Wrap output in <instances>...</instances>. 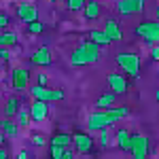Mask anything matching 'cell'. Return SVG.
I'll use <instances>...</instances> for the list:
<instances>
[{"instance_id":"30bf717a","label":"cell","mask_w":159,"mask_h":159,"mask_svg":"<svg viewBox=\"0 0 159 159\" xmlns=\"http://www.w3.org/2000/svg\"><path fill=\"white\" fill-rule=\"evenodd\" d=\"M106 83H108V89L115 91L117 96L125 93L129 89V83H127V74H121V72H110L106 76Z\"/></svg>"},{"instance_id":"5b68a950","label":"cell","mask_w":159,"mask_h":159,"mask_svg":"<svg viewBox=\"0 0 159 159\" xmlns=\"http://www.w3.org/2000/svg\"><path fill=\"white\" fill-rule=\"evenodd\" d=\"M30 89V96L34 100H45V102H57V100H64V91L61 89H51V87L47 85H32V87H28Z\"/></svg>"},{"instance_id":"8d00e7d4","label":"cell","mask_w":159,"mask_h":159,"mask_svg":"<svg viewBox=\"0 0 159 159\" xmlns=\"http://www.w3.org/2000/svg\"><path fill=\"white\" fill-rule=\"evenodd\" d=\"M155 15H157V17H159V7H157V9H155Z\"/></svg>"},{"instance_id":"83f0119b","label":"cell","mask_w":159,"mask_h":159,"mask_svg":"<svg viewBox=\"0 0 159 159\" xmlns=\"http://www.w3.org/2000/svg\"><path fill=\"white\" fill-rule=\"evenodd\" d=\"M30 140H32V144H34V147H45V144L49 142V140H47L43 134H32V138H30Z\"/></svg>"},{"instance_id":"8fae6325","label":"cell","mask_w":159,"mask_h":159,"mask_svg":"<svg viewBox=\"0 0 159 159\" xmlns=\"http://www.w3.org/2000/svg\"><path fill=\"white\" fill-rule=\"evenodd\" d=\"M15 15H17L19 21H24V24L28 25L30 21H36L38 19V9L32 4V2H21V4H17Z\"/></svg>"},{"instance_id":"9a60e30c","label":"cell","mask_w":159,"mask_h":159,"mask_svg":"<svg viewBox=\"0 0 159 159\" xmlns=\"http://www.w3.org/2000/svg\"><path fill=\"white\" fill-rule=\"evenodd\" d=\"M83 15H85V19H89V21L102 17V4H100L98 0H87L85 9H83Z\"/></svg>"},{"instance_id":"6da1fadb","label":"cell","mask_w":159,"mask_h":159,"mask_svg":"<svg viewBox=\"0 0 159 159\" xmlns=\"http://www.w3.org/2000/svg\"><path fill=\"white\" fill-rule=\"evenodd\" d=\"M129 115V110L125 106H108V108H98L93 112L87 115V132L93 134V132H100V129H106V127H112L115 123H119L121 119H125Z\"/></svg>"},{"instance_id":"277c9868","label":"cell","mask_w":159,"mask_h":159,"mask_svg":"<svg viewBox=\"0 0 159 159\" xmlns=\"http://www.w3.org/2000/svg\"><path fill=\"white\" fill-rule=\"evenodd\" d=\"M134 34L138 38H142L148 45H157L159 43V21H144V24H138L134 30Z\"/></svg>"},{"instance_id":"4fadbf2b","label":"cell","mask_w":159,"mask_h":159,"mask_svg":"<svg viewBox=\"0 0 159 159\" xmlns=\"http://www.w3.org/2000/svg\"><path fill=\"white\" fill-rule=\"evenodd\" d=\"M51 61H53V55H51L49 47H38V49H34L32 55H30V64H32V66L45 68V66H51Z\"/></svg>"},{"instance_id":"3957f363","label":"cell","mask_w":159,"mask_h":159,"mask_svg":"<svg viewBox=\"0 0 159 159\" xmlns=\"http://www.w3.org/2000/svg\"><path fill=\"white\" fill-rule=\"evenodd\" d=\"M117 66H119V70L125 72L127 76H132V79H138V74H140V57L132 53V51H121V53H117Z\"/></svg>"},{"instance_id":"4316f807","label":"cell","mask_w":159,"mask_h":159,"mask_svg":"<svg viewBox=\"0 0 159 159\" xmlns=\"http://www.w3.org/2000/svg\"><path fill=\"white\" fill-rule=\"evenodd\" d=\"M43 30H45V24H43V21H38V19L28 24V32H30V34H40Z\"/></svg>"},{"instance_id":"4dcf8cb0","label":"cell","mask_w":159,"mask_h":159,"mask_svg":"<svg viewBox=\"0 0 159 159\" xmlns=\"http://www.w3.org/2000/svg\"><path fill=\"white\" fill-rule=\"evenodd\" d=\"M151 60H153V61H159V43L151 47Z\"/></svg>"},{"instance_id":"f35d334b","label":"cell","mask_w":159,"mask_h":159,"mask_svg":"<svg viewBox=\"0 0 159 159\" xmlns=\"http://www.w3.org/2000/svg\"><path fill=\"white\" fill-rule=\"evenodd\" d=\"M51 2H55V0H51Z\"/></svg>"},{"instance_id":"1f68e13d","label":"cell","mask_w":159,"mask_h":159,"mask_svg":"<svg viewBox=\"0 0 159 159\" xmlns=\"http://www.w3.org/2000/svg\"><path fill=\"white\" fill-rule=\"evenodd\" d=\"M36 83H38V85H47V74L40 72V74L36 76Z\"/></svg>"},{"instance_id":"7c38bea8","label":"cell","mask_w":159,"mask_h":159,"mask_svg":"<svg viewBox=\"0 0 159 159\" xmlns=\"http://www.w3.org/2000/svg\"><path fill=\"white\" fill-rule=\"evenodd\" d=\"M30 117H32V123H43L49 117V102H45V100H34V102L30 104Z\"/></svg>"},{"instance_id":"836d02e7","label":"cell","mask_w":159,"mask_h":159,"mask_svg":"<svg viewBox=\"0 0 159 159\" xmlns=\"http://www.w3.org/2000/svg\"><path fill=\"white\" fill-rule=\"evenodd\" d=\"M7 144V136H4V132L0 129V147H4Z\"/></svg>"},{"instance_id":"5bb4252c","label":"cell","mask_w":159,"mask_h":159,"mask_svg":"<svg viewBox=\"0 0 159 159\" xmlns=\"http://www.w3.org/2000/svg\"><path fill=\"white\" fill-rule=\"evenodd\" d=\"M102 30L106 32V36L110 38V43H119L123 38V30H121V25H119V21H117L115 17H106Z\"/></svg>"},{"instance_id":"e0dca14e","label":"cell","mask_w":159,"mask_h":159,"mask_svg":"<svg viewBox=\"0 0 159 159\" xmlns=\"http://www.w3.org/2000/svg\"><path fill=\"white\" fill-rule=\"evenodd\" d=\"M0 129L4 132L7 138H17L19 136V125H17V121H11V117H4L0 121Z\"/></svg>"},{"instance_id":"2e32d148","label":"cell","mask_w":159,"mask_h":159,"mask_svg":"<svg viewBox=\"0 0 159 159\" xmlns=\"http://www.w3.org/2000/svg\"><path fill=\"white\" fill-rule=\"evenodd\" d=\"M115 140H117V147L121 148V151L129 153V148H132V132L129 129H117Z\"/></svg>"},{"instance_id":"52a82bcc","label":"cell","mask_w":159,"mask_h":159,"mask_svg":"<svg viewBox=\"0 0 159 159\" xmlns=\"http://www.w3.org/2000/svg\"><path fill=\"white\" fill-rule=\"evenodd\" d=\"M72 144H74V151L79 155H87V153L93 151V138H91V134H87V132H74Z\"/></svg>"},{"instance_id":"cb8c5ba5","label":"cell","mask_w":159,"mask_h":159,"mask_svg":"<svg viewBox=\"0 0 159 159\" xmlns=\"http://www.w3.org/2000/svg\"><path fill=\"white\" fill-rule=\"evenodd\" d=\"M87 4V0H66V7H68V11H83Z\"/></svg>"},{"instance_id":"ba28073f","label":"cell","mask_w":159,"mask_h":159,"mask_svg":"<svg viewBox=\"0 0 159 159\" xmlns=\"http://www.w3.org/2000/svg\"><path fill=\"white\" fill-rule=\"evenodd\" d=\"M144 4H147V0H117V4H115V9L119 15H136V13H142L144 11Z\"/></svg>"},{"instance_id":"d590c367","label":"cell","mask_w":159,"mask_h":159,"mask_svg":"<svg viewBox=\"0 0 159 159\" xmlns=\"http://www.w3.org/2000/svg\"><path fill=\"white\" fill-rule=\"evenodd\" d=\"M155 100H157V102H159V89H157V91H155Z\"/></svg>"},{"instance_id":"f1b7e54d","label":"cell","mask_w":159,"mask_h":159,"mask_svg":"<svg viewBox=\"0 0 159 159\" xmlns=\"http://www.w3.org/2000/svg\"><path fill=\"white\" fill-rule=\"evenodd\" d=\"M9 24H11V17H9L7 13H0V30L9 28Z\"/></svg>"},{"instance_id":"f546056e","label":"cell","mask_w":159,"mask_h":159,"mask_svg":"<svg viewBox=\"0 0 159 159\" xmlns=\"http://www.w3.org/2000/svg\"><path fill=\"white\" fill-rule=\"evenodd\" d=\"M11 53H9V47H0V61H9Z\"/></svg>"},{"instance_id":"603a6c76","label":"cell","mask_w":159,"mask_h":159,"mask_svg":"<svg viewBox=\"0 0 159 159\" xmlns=\"http://www.w3.org/2000/svg\"><path fill=\"white\" fill-rule=\"evenodd\" d=\"M89 38H91L96 45H100V47L110 45V38L106 36V32H104V30H91V32H89Z\"/></svg>"},{"instance_id":"d4e9b609","label":"cell","mask_w":159,"mask_h":159,"mask_svg":"<svg viewBox=\"0 0 159 159\" xmlns=\"http://www.w3.org/2000/svg\"><path fill=\"white\" fill-rule=\"evenodd\" d=\"M108 129L110 127H106V129H100L98 132V142H100V147L102 148H106V147H110V136H108Z\"/></svg>"},{"instance_id":"d6a6232c","label":"cell","mask_w":159,"mask_h":159,"mask_svg":"<svg viewBox=\"0 0 159 159\" xmlns=\"http://www.w3.org/2000/svg\"><path fill=\"white\" fill-rule=\"evenodd\" d=\"M17 159H28V151H25V148L17 151Z\"/></svg>"},{"instance_id":"e575fe53","label":"cell","mask_w":159,"mask_h":159,"mask_svg":"<svg viewBox=\"0 0 159 159\" xmlns=\"http://www.w3.org/2000/svg\"><path fill=\"white\" fill-rule=\"evenodd\" d=\"M9 157V153H7V148L4 147H0V159H7Z\"/></svg>"},{"instance_id":"9c48e42d","label":"cell","mask_w":159,"mask_h":159,"mask_svg":"<svg viewBox=\"0 0 159 159\" xmlns=\"http://www.w3.org/2000/svg\"><path fill=\"white\" fill-rule=\"evenodd\" d=\"M134 159H144L148 155V138L142 134H132V148H129Z\"/></svg>"},{"instance_id":"7402d4cb","label":"cell","mask_w":159,"mask_h":159,"mask_svg":"<svg viewBox=\"0 0 159 159\" xmlns=\"http://www.w3.org/2000/svg\"><path fill=\"white\" fill-rule=\"evenodd\" d=\"M115 100H117V93L115 91H106V93H102L98 100H96V106L98 108H108L115 104Z\"/></svg>"},{"instance_id":"ffe728a7","label":"cell","mask_w":159,"mask_h":159,"mask_svg":"<svg viewBox=\"0 0 159 159\" xmlns=\"http://www.w3.org/2000/svg\"><path fill=\"white\" fill-rule=\"evenodd\" d=\"M49 144H60V147H72V134H66V132H60V134H53L49 140Z\"/></svg>"},{"instance_id":"44dd1931","label":"cell","mask_w":159,"mask_h":159,"mask_svg":"<svg viewBox=\"0 0 159 159\" xmlns=\"http://www.w3.org/2000/svg\"><path fill=\"white\" fill-rule=\"evenodd\" d=\"M17 125L19 127H28L30 123H32V117H30V106H19V110H17Z\"/></svg>"},{"instance_id":"d6986e66","label":"cell","mask_w":159,"mask_h":159,"mask_svg":"<svg viewBox=\"0 0 159 159\" xmlns=\"http://www.w3.org/2000/svg\"><path fill=\"white\" fill-rule=\"evenodd\" d=\"M19 106H21V102H19V98H15V96H11V98H7V102H4V117H15L17 115V110H19Z\"/></svg>"},{"instance_id":"8992f818","label":"cell","mask_w":159,"mask_h":159,"mask_svg":"<svg viewBox=\"0 0 159 159\" xmlns=\"http://www.w3.org/2000/svg\"><path fill=\"white\" fill-rule=\"evenodd\" d=\"M11 87L15 91H24L30 87V70L24 66H15L11 72Z\"/></svg>"},{"instance_id":"484cf974","label":"cell","mask_w":159,"mask_h":159,"mask_svg":"<svg viewBox=\"0 0 159 159\" xmlns=\"http://www.w3.org/2000/svg\"><path fill=\"white\" fill-rule=\"evenodd\" d=\"M68 147H60V144H51V157L53 159H64Z\"/></svg>"},{"instance_id":"ac0fdd59","label":"cell","mask_w":159,"mask_h":159,"mask_svg":"<svg viewBox=\"0 0 159 159\" xmlns=\"http://www.w3.org/2000/svg\"><path fill=\"white\" fill-rule=\"evenodd\" d=\"M19 43V36L15 34V32H11V30H0V47H15Z\"/></svg>"},{"instance_id":"7a4b0ae2","label":"cell","mask_w":159,"mask_h":159,"mask_svg":"<svg viewBox=\"0 0 159 159\" xmlns=\"http://www.w3.org/2000/svg\"><path fill=\"white\" fill-rule=\"evenodd\" d=\"M100 60V45H96L91 38L83 40L76 49L70 53V64L72 66H89Z\"/></svg>"},{"instance_id":"74e56055","label":"cell","mask_w":159,"mask_h":159,"mask_svg":"<svg viewBox=\"0 0 159 159\" xmlns=\"http://www.w3.org/2000/svg\"><path fill=\"white\" fill-rule=\"evenodd\" d=\"M0 102H2V93H0Z\"/></svg>"}]
</instances>
